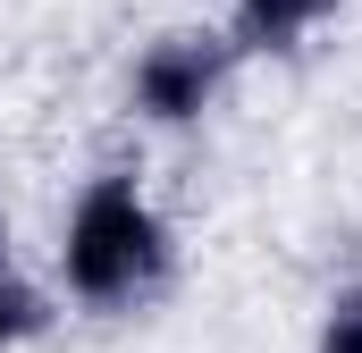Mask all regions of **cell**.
I'll list each match as a JSON object with an SVG mask.
<instances>
[{"label":"cell","instance_id":"cell-1","mask_svg":"<svg viewBox=\"0 0 362 353\" xmlns=\"http://www.w3.org/2000/svg\"><path fill=\"white\" fill-rule=\"evenodd\" d=\"M152 269H160V227L135 202V185H118V176L93 185L85 210H76V227H68V277L110 303V294H135Z\"/></svg>","mask_w":362,"mask_h":353},{"label":"cell","instance_id":"cell-2","mask_svg":"<svg viewBox=\"0 0 362 353\" xmlns=\"http://www.w3.org/2000/svg\"><path fill=\"white\" fill-rule=\"evenodd\" d=\"M202 92H211V51L202 42H160L144 59V109L185 118V109H202Z\"/></svg>","mask_w":362,"mask_h":353},{"label":"cell","instance_id":"cell-3","mask_svg":"<svg viewBox=\"0 0 362 353\" xmlns=\"http://www.w3.org/2000/svg\"><path fill=\"white\" fill-rule=\"evenodd\" d=\"M320 8H329V0H245V25H253L262 42H286V34H303Z\"/></svg>","mask_w":362,"mask_h":353},{"label":"cell","instance_id":"cell-4","mask_svg":"<svg viewBox=\"0 0 362 353\" xmlns=\"http://www.w3.org/2000/svg\"><path fill=\"white\" fill-rule=\"evenodd\" d=\"M329 353H362V303L337 311V328H329Z\"/></svg>","mask_w":362,"mask_h":353},{"label":"cell","instance_id":"cell-5","mask_svg":"<svg viewBox=\"0 0 362 353\" xmlns=\"http://www.w3.org/2000/svg\"><path fill=\"white\" fill-rule=\"evenodd\" d=\"M25 311H34V303H25V294H8V286H0V337H8V328H25Z\"/></svg>","mask_w":362,"mask_h":353}]
</instances>
